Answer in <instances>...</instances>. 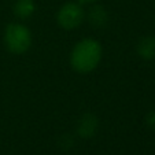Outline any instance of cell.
<instances>
[{
	"label": "cell",
	"mask_w": 155,
	"mask_h": 155,
	"mask_svg": "<svg viewBox=\"0 0 155 155\" xmlns=\"http://www.w3.org/2000/svg\"><path fill=\"white\" fill-rule=\"evenodd\" d=\"M102 59V45L94 38H84L74 45L70 54V64L74 71L87 74L97 68Z\"/></svg>",
	"instance_id": "cell-1"
},
{
	"label": "cell",
	"mask_w": 155,
	"mask_h": 155,
	"mask_svg": "<svg viewBox=\"0 0 155 155\" xmlns=\"http://www.w3.org/2000/svg\"><path fill=\"white\" fill-rule=\"evenodd\" d=\"M4 44L11 54H25L32 45V33L22 24H10L4 30Z\"/></svg>",
	"instance_id": "cell-2"
},
{
	"label": "cell",
	"mask_w": 155,
	"mask_h": 155,
	"mask_svg": "<svg viewBox=\"0 0 155 155\" xmlns=\"http://www.w3.org/2000/svg\"><path fill=\"white\" fill-rule=\"evenodd\" d=\"M84 17V8L78 3L69 2V3H64L59 8L58 14H56V21H58V25L61 28H63L66 30H71L78 28L82 24Z\"/></svg>",
	"instance_id": "cell-3"
},
{
	"label": "cell",
	"mask_w": 155,
	"mask_h": 155,
	"mask_svg": "<svg viewBox=\"0 0 155 155\" xmlns=\"http://www.w3.org/2000/svg\"><path fill=\"white\" fill-rule=\"evenodd\" d=\"M97 118L92 114H85L84 117L80 120L78 126H77V132L81 137H92L97 130Z\"/></svg>",
	"instance_id": "cell-4"
},
{
	"label": "cell",
	"mask_w": 155,
	"mask_h": 155,
	"mask_svg": "<svg viewBox=\"0 0 155 155\" xmlns=\"http://www.w3.org/2000/svg\"><path fill=\"white\" fill-rule=\"evenodd\" d=\"M137 54L144 61L155 59V37L154 36H144L137 43Z\"/></svg>",
	"instance_id": "cell-5"
},
{
	"label": "cell",
	"mask_w": 155,
	"mask_h": 155,
	"mask_svg": "<svg viewBox=\"0 0 155 155\" xmlns=\"http://www.w3.org/2000/svg\"><path fill=\"white\" fill-rule=\"evenodd\" d=\"M36 4L33 0H17L14 4V12L18 18L26 19L35 12Z\"/></svg>",
	"instance_id": "cell-6"
},
{
	"label": "cell",
	"mask_w": 155,
	"mask_h": 155,
	"mask_svg": "<svg viewBox=\"0 0 155 155\" xmlns=\"http://www.w3.org/2000/svg\"><path fill=\"white\" fill-rule=\"evenodd\" d=\"M89 21L92 22L94 26H103L107 21V14H106L104 8L100 6L94 7L89 12Z\"/></svg>",
	"instance_id": "cell-7"
},
{
	"label": "cell",
	"mask_w": 155,
	"mask_h": 155,
	"mask_svg": "<svg viewBox=\"0 0 155 155\" xmlns=\"http://www.w3.org/2000/svg\"><path fill=\"white\" fill-rule=\"evenodd\" d=\"M146 122L150 128L155 129V111H150L148 114L146 115Z\"/></svg>",
	"instance_id": "cell-8"
},
{
	"label": "cell",
	"mask_w": 155,
	"mask_h": 155,
	"mask_svg": "<svg viewBox=\"0 0 155 155\" xmlns=\"http://www.w3.org/2000/svg\"><path fill=\"white\" fill-rule=\"evenodd\" d=\"M80 3H94V2H96V0H78Z\"/></svg>",
	"instance_id": "cell-9"
}]
</instances>
